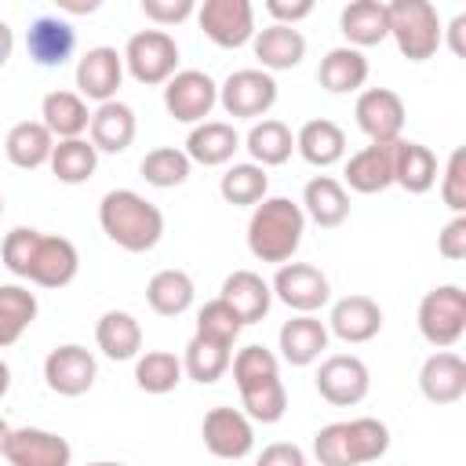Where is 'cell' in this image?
Masks as SVG:
<instances>
[{
    "label": "cell",
    "mask_w": 466,
    "mask_h": 466,
    "mask_svg": "<svg viewBox=\"0 0 466 466\" xmlns=\"http://www.w3.org/2000/svg\"><path fill=\"white\" fill-rule=\"evenodd\" d=\"M87 466H124V462H87Z\"/></svg>",
    "instance_id": "9f6ffc18"
},
{
    "label": "cell",
    "mask_w": 466,
    "mask_h": 466,
    "mask_svg": "<svg viewBox=\"0 0 466 466\" xmlns=\"http://www.w3.org/2000/svg\"><path fill=\"white\" fill-rule=\"evenodd\" d=\"M135 382H138V390L157 393V397L171 393L182 382V360L175 353H167V350H149L135 364Z\"/></svg>",
    "instance_id": "7bdbcfd3"
},
{
    "label": "cell",
    "mask_w": 466,
    "mask_h": 466,
    "mask_svg": "<svg viewBox=\"0 0 466 466\" xmlns=\"http://www.w3.org/2000/svg\"><path fill=\"white\" fill-rule=\"evenodd\" d=\"M4 459L11 466H69L73 462V448H69L66 437L51 433V430L22 426V430H7Z\"/></svg>",
    "instance_id": "4fadbf2b"
},
{
    "label": "cell",
    "mask_w": 466,
    "mask_h": 466,
    "mask_svg": "<svg viewBox=\"0 0 466 466\" xmlns=\"http://www.w3.org/2000/svg\"><path fill=\"white\" fill-rule=\"evenodd\" d=\"M255 58L262 62V69H295L306 55V36L295 25H266L255 36Z\"/></svg>",
    "instance_id": "4dcf8cb0"
},
{
    "label": "cell",
    "mask_w": 466,
    "mask_h": 466,
    "mask_svg": "<svg viewBox=\"0 0 466 466\" xmlns=\"http://www.w3.org/2000/svg\"><path fill=\"white\" fill-rule=\"evenodd\" d=\"M222 302L233 306V313L240 317V324H258L266 313H269V302H273V291L269 284L251 273V269H233L226 280H222Z\"/></svg>",
    "instance_id": "d4e9b609"
},
{
    "label": "cell",
    "mask_w": 466,
    "mask_h": 466,
    "mask_svg": "<svg viewBox=\"0 0 466 466\" xmlns=\"http://www.w3.org/2000/svg\"><path fill=\"white\" fill-rule=\"evenodd\" d=\"M317 80L331 95H350V91L364 87V80H368V58L357 47H331L320 58V66H317Z\"/></svg>",
    "instance_id": "d6a6232c"
},
{
    "label": "cell",
    "mask_w": 466,
    "mask_h": 466,
    "mask_svg": "<svg viewBox=\"0 0 466 466\" xmlns=\"http://www.w3.org/2000/svg\"><path fill=\"white\" fill-rule=\"evenodd\" d=\"M295 149L313 167H331L346 157V131L335 120H306L295 135Z\"/></svg>",
    "instance_id": "f546056e"
},
{
    "label": "cell",
    "mask_w": 466,
    "mask_h": 466,
    "mask_svg": "<svg viewBox=\"0 0 466 466\" xmlns=\"http://www.w3.org/2000/svg\"><path fill=\"white\" fill-rule=\"evenodd\" d=\"M419 331L433 350H451L466 331V291L459 284H437L419 302Z\"/></svg>",
    "instance_id": "8992f818"
},
{
    "label": "cell",
    "mask_w": 466,
    "mask_h": 466,
    "mask_svg": "<svg viewBox=\"0 0 466 466\" xmlns=\"http://www.w3.org/2000/svg\"><path fill=\"white\" fill-rule=\"evenodd\" d=\"M244 149L251 153V164L277 167V164H284L291 157L295 135H291V127L284 120H258V124H251V131L244 138Z\"/></svg>",
    "instance_id": "8d00e7d4"
},
{
    "label": "cell",
    "mask_w": 466,
    "mask_h": 466,
    "mask_svg": "<svg viewBox=\"0 0 466 466\" xmlns=\"http://www.w3.org/2000/svg\"><path fill=\"white\" fill-rule=\"evenodd\" d=\"M51 171L58 182L66 186H80L95 175L98 167V149L87 142V138H62L55 149H51Z\"/></svg>",
    "instance_id": "ab89813d"
},
{
    "label": "cell",
    "mask_w": 466,
    "mask_h": 466,
    "mask_svg": "<svg viewBox=\"0 0 466 466\" xmlns=\"http://www.w3.org/2000/svg\"><path fill=\"white\" fill-rule=\"evenodd\" d=\"M233 364V382L240 390L244 411L255 422H280L288 411V390L280 382V364L266 346H244L237 350Z\"/></svg>",
    "instance_id": "7a4b0ae2"
},
{
    "label": "cell",
    "mask_w": 466,
    "mask_h": 466,
    "mask_svg": "<svg viewBox=\"0 0 466 466\" xmlns=\"http://www.w3.org/2000/svg\"><path fill=\"white\" fill-rule=\"evenodd\" d=\"M462 33H466V15H455L451 18V25H448V44H451V51L462 58L466 55V44H462Z\"/></svg>",
    "instance_id": "816d5d0a"
},
{
    "label": "cell",
    "mask_w": 466,
    "mask_h": 466,
    "mask_svg": "<svg viewBox=\"0 0 466 466\" xmlns=\"http://www.w3.org/2000/svg\"><path fill=\"white\" fill-rule=\"evenodd\" d=\"M197 22L218 47H244L255 36V7L248 0H204L197 7Z\"/></svg>",
    "instance_id": "8fae6325"
},
{
    "label": "cell",
    "mask_w": 466,
    "mask_h": 466,
    "mask_svg": "<svg viewBox=\"0 0 466 466\" xmlns=\"http://www.w3.org/2000/svg\"><path fill=\"white\" fill-rule=\"evenodd\" d=\"M255 466H306V451L299 444L277 441V444H266L262 448V455L255 459Z\"/></svg>",
    "instance_id": "681fc988"
},
{
    "label": "cell",
    "mask_w": 466,
    "mask_h": 466,
    "mask_svg": "<svg viewBox=\"0 0 466 466\" xmlns=\"http://www.w3.org/2000/svg\"><path fill=\"white\" fill-rule=\"evenodd\" d=\"M36 237H40V229H29V226H18V229H11L7 237H4V266L15 273V277H25V269H29V255H33V248H36Z\"/></svg>",
    "instance_id": "bcb514c9"
},
{
    "label": "cell",
    "mask_w": 466,
    "mask_h": 466,
    "mask_svg": "<svg viewBox=\"0 0 466 466\" xmlns=\"http://www.w3.org/2000/svg\"><path fill=\"white\" fill-rule=\"evenodd\" d=\"M98 226L116 248H124L131 255H142V251L157 248L160 237H164L160 208L149 204L135 189H109L98 204Z\"/></svg>",
    "instance_id": "6da1fadb"
},
{
    "label": "cell",
    "mask_w": 466,
    "mask_h": 466,
    "mask_svg": "<svg viewBox=\"0 0 466 466\" xmlns=\"http://www.w3.org/2000/svg\"><path fill=\"white\" fill-rule=\"evenodd\" d=\"M328 328L331 335H339L342 342H368L382 331V309L375 299L368 295H346L331 306V317H328Z\"/></svg>",
    "instance_id": "7402d4cb"
},
{
    "label": "cell",
    "mask_w": 466,
    "mask_h": 466,
    "mask_svg": "<svg viewBox=\"0 0 466 466\" xmlns=\"http://www.w3.org/2000/svg\"><path fill=\"white\" fill-rule=\"evenodd\" d=\"M95 375H98L95 357L84 346H76V342L55 346L47 353V360H44V379H47V386L58 397H80V393H87L95 386Z\"/></svg>",
    "instance_id": "e0dca14e"
},
{
    "label": "cell",
    "mask_w": 466,
    "mask_h": 466,
    "mask_svg": "<svg viewBox=\"0 0 466 466\" xmlns=\"http://www.w3.org/2000/svg\"><path fill=\"white\" fill-rule=\"evenodd\" d=\"M73 47H76V33H73V25L66 18H58V15L33 18V25L25 33V51H29V58L36 66L55 69L73 55Z\"/></svg>",
    "instance_id": "44dd1931"
},
{
    "label": "cell",
    "mask_w": 466,
    "mask_h": 466,
    "mask_svg": "<svg viewBox=\"0 0 466 466\" xmlns=\"http://www.w3.org/2000/svg\"><path fill=\"white\" fill-rule=\"evenodd\" d=\"M306 233V215L295 200L288 197H266L255 204L251 222H248V248L258 262H291Z\"/></svg>",
    "instance_id": "3957f363"
},
{
    "label": "cell",
    "mask_w": 466,
    "mask_h": 466,
    "mask_svg": "<svg viewBox=\"0 0 466 466\" xmlns=\"http://www.w3.org/2000/svg\"><path fill=\"white\" fill-rule=\"evenodd\" d=\"M80 269V255L73 248V240L55 237V233H40L36 248L29 255V269L25 280L40 284V288H66Z\"/></svg>",
    "instance_id": "2e32d148"
},
{
    "label": "cell",
    "mask_w": 466,
    "mask_h": 466,
    "mask_svg": "<svg viewBox=\"0 0 466 466\" xmlns=\"http://www.w3.org/2000/svg\"><path fill=\"white\" fill-rule=\"evenodd\" d=\"M437 251H441L448 262H462V258H466V215H455V218L441 229Z\"/></svg>",
    "instance_id": "c3c4849f"
},
{
    "label": "cell",
    "mask_w": 466,
    "mask_h": 466,
    "mask_svg": "<svg viewBox=\"0 0 466 466\" xmlns=\"http://www.w3.org/2000/svg\"><path fill=\"white\" fill-rule=\"evenodd\" d=\"M193 11H197V4H193V0H142V15H146V18H153L157 25L186 22Z\"/></svg>",
    "instance_id": "7dc6e473"
},
{
    "label": "cell",
    "mask_w": 466,
    "mask_h": 466,
    "mask_svg": "<svg viewBox=\"0 0 466 466\" xmlns=\"http://www.w3.org/2000/svg\"><path fill=\"white\" fill-rule=\"evenodd\" d=\"M397 142H371V146L357 149L346 160V186L353 193H364V197L390 189L393 186V153H397Z\"/></svg>",
    "instance_id": "d6986e66"
},
{
    "label": "cell",
    "mask_w": 466,
    "mask_h": 466,
    "mask_svg": "<svg viewBox=\"0 0 466 466\" xmlns=\"http://www.w3.org/2000/svg\"><path fill=\"white\" fill-rule=\"evenodd\" d=\"M299 208H302V215L313 218L320 229H335V226H342L346 215H350V197H346L342 182H335L331 175H317V178L306 182Z\"/></svg>",
    "instance_id": "83f0119b"
},
{
    "label": "cell",
    "mask_w": 466,
    "mask_h": 466,
    "mask_svg": "<svg viewBox=\"0 0 466 466\" xmlns=\"http://www.w3.org/2000/svg\"><path fill=\"white\" fill-rule=\"evenodd\" d=\"M390 448V430L379 419H350L328 422L313 437V455L320 466H364L382 459Z\"/></svg>",
    "instance_id": "277c9868"
},
{
    "label": "cell",
    "mask_w": 466,
    "mask_h": 466,
    "mask_svg": "<svg viewBox=\"0 0 466 466\" xmlns=\"http://www.w3.org/2000/svg\"><path fill=\"white\" fill-rule=\"evenodd\" d=\"M240 328H244V324H240V317L233 313V306L222 302V299H211V302L200 306V313H197V331H193V335L215 339V342H222V346H233L237 335H240Z\"/></svg>",
    "instance_id": "ee69618b"
},
{
    "label": "cell",
    "mask_w": 466,
    "mask_h": 466,
    "mask_svg": "<svg viewBox=\"0 0 466 466\" xmlns=\"http://www.w3.org/2000/svg\"><path fill=\"white\" fill-rule=\"evenodd\" d=\"M269 291L295 313H313L331 299L328 277L309 262H284L269 284Z\"/></svg>",
    "instance_id": "7c38bea8"
},
{
    "label": "cell",
    "mask_w": 466,
    "mask_h": 466,
    "mask_svg": "<svg viewBox=\"0 0 466 466\" xmlns=\"http://www.w3.org/2000/svg\"><path fill=\"white\" fill-rule=\"evenodd\" d=\"M353 116H357V127L371 142H397L400 131H404V102L390 87H368V91H360V98L353 106Z\"/></svg>",
    "instance_id": "9a60e30c"
},
{
    "label": "cell",
    "mask_w": 466,
    "mask_h": 466,
    "mask_svg": "<svg viewBox=\"0 0 466 466\" xmlns=\"http://www.w3.org/2000/svg\"><path fill=\"white\" fill-rule=\"evenodd\" d=\"M266 189H269V175L266 167L258 164H233L222 178H218V193L226 204L233 208H248V204H262L266 200Z\"/></svg>",
    "instance_id": "60d3db41"
},
{
    "label": "cell",
    "mask_w": 466,
    "mask_h": 466,
    "mask_svg": "<svg viewBox=\"0 0 466 466\" xmlns=\"http://www.w3.org/2000/svg\"><path fill=\"white\" fill-rule=\"evenodd\" d=\"M339 25H342V36L350 40L346 47H357V51L375 47L390 36V11L379 0H353L342 7Z\"/></svg>",
    "instance_id": "4316f807"
},
{
    "label": "cell",
    "mask_w": 466,
    "mask_h": 466,
    "mask_svg": "<svg viewBox=\"0 0 466 466\" xmlns=\"http://www.w3.org/2000/svg\"><path fill=\"white\" fill-rule=\"evenodd\" d=\"M371 375L368 364L353 353H335L317 368V393L335 408H353L368 397Z\"/></svg>",
    "instance_id": "30bf717a"
},
{
    "label": "cell",
    "mask_w": 466,
    "mask_h": 466,
    "mask_svg": "<svg viewBox=\"0 0 466 466\" xmlns=\"http://www.w3.org/2000/svg\"><path fill=\"white\" fill-rule=\"evenodd\" d=\"M189 157L182 153V149H175V146H157V149H149L146 157H142V164H138V171H142V178L149 182V186H157V189H171V186H182L186 178H189Z\"/></svg>",
    "instance_id": "b9f144b4"
},
{
    "label": "cell",
    "mask_w": 466,
    "mask_h": 466,
    "mask_svg": "<svg viewBox=\"0 0 466 466\" xmlns=\"http://www.w3.org/2000/svg\"><path fill=\"white\" fill-rule=\"evenodd\" d=\"M87 131H91V146H95L98 153H124V149L135 142V131H138L135 109L124 106V102H116V98H113V102H102V106L91 113Z\"/></svg>",
    "instance_id": "cb8c5ba5"
},
{
    "label": "cell",
    "mask_w": 466,
    "mask_h": 466,
    "mask_svg": "<svg viewBox=\"0 0 466 466\" xmlns=\"http://www.w3.org/2000/svg\"><path fill=\"white\" fill-rule=\"evenodd\" d=\"M441 200L455 211V215H466V149H451L448 157V167L441 175Z\"/></svg>",
    "instance_id": "f6af8a7d"
},
{
    "label": "cell",
    "mask_w": 466,
    "mask_h": 466,
    "mask_svg": "<svg viewBox=\"0 0 466 466\" xmlns=\"http://www.w3.org/2000/svg\"><path fill=\"white\" fill-rule=\"evenodd\" d=\"M240 149V135L233 124L226 120H204L189 131L186 138V157L189 164H204V167H218V164H229L233 153Z\"/></svg>",
    "instance_id": "603a6c76"
},
{
    "label": "cell",
    "mask_w": 466,
    "mask_h": 466,
    "mask_svg": "<svg viewBox=\"0 0 466 466\" xmlns=\"http://www.w3.org/2000/svg\"><path fill=\"white\" fill-rule=\"evenodd\" d=\"M40 124L51 131V138H80L91 124V113H87V102L76 95V91H47L44 102H40Z\"/></svg>",
    "instance_id": "f1b7e54d"
},
{
    "label": "cell",
    "mask_w": 466,
    "mask_h": 466,
    "mask_svg": "<svg viewBox=\"0 0 466 466\" xmlns=\"http://www.w3.org/2000/svg\"><path fill=\"white\" fill-rule=\"evenodd\" d=\"M193 295H197V288H193L189 273H182V269H160L146 284V302L160 317H182L193 306Z\"/></svg>",
    "instance_id": "d590c367"
},
{
    "label": "cell",
    "mask_w": 466,
    "mask_h": 466,
    "mask_svg": "<svg viewBox=\"0 0 466 466\" xmlns=\"http://www.w3.org/2000/svg\"><path fill=\"white\" fill-rule=\"evenodd\" d=\"M277 342H280V357H284L288 364L306 368V364H313V360L328 350V328H324V320H317L313 313H299V317L284 320Z\"/></svg>",
    "instance_id": "484cf974"
},
{
    "label": "cell",
    "mask_w": 466,
    "mask_h": 466,
    "mask_svg": "<svg viewBox=\"0 0 466 466\" xmlns=\"http://www.w3.org/2000/svg\"><path fill=\"white\" fill-rule=\"evenodd\" d=\"M11 47H15V33H11L7 22H0V66L11 58Z\"/></svg>",
    "instance_id": "f5cc1de1"
},
{
    "label": "cell",
    "mask_w": 466,
    "mask_h": 466,
    "mask_svg": "<svg viewBox=\"0 0 466 466\" xmlns=\"http://www.w3.org/2000/svg\"><path fill=\"white\" fill-rule=\"evenodd\" d=\"M218 102L229 116H240V120L266 116L277 102V80L266 69H237L218 87Z\"/></svg>",
    "instance_id": "9c48e42d"
},
{
    "label": "cell",
    "mask_w": 466,
    "mask_h": 466,
    "mask_svg": "<svg viewBox=\"0 0 466 466\" xmlns=\"http://www.w3.org/2000/svg\"><path fill=\"white\" fill-rule=\"evenodd\" d=\"M124 69L146 87L167 84L178 73V44H175V36H167L164 29L135 33L127 40V47H124Z\"/></svg>",
    "instance_id": "52a82bcc"
},
{
    "label": "cell",
    "mask_w": 466,
    "mask_h": 466,
    "mask_svg": "<svg viewBox=\"0 0 466 466\" xmlns=\"http://www.w3.org/2000/svg\"><path fill=\"white\" fill-rule=\"evenodd\" d=\"M124 80V55L116 47H87L76 62V87H80V98H95L98 106L102 102H113L116 87Z\"/></svg>",
    "instance_id": "ac0fdd59"
},
{
    "label": "cell",
    "mask_w": 466,
    "mask_h": 466,
    "mask_svg": "<svg viewBox=\"0 0 466 466\" xmlns=\"http://www.w3.org/2000/svg\"><path fill=\"white\" fill-rule=\"evenodd\" d=\"M266 11L277 18V25H295L313 15V0H266Z\"/></svg>",
    "instance_id": "f907efd6"
},
{
    "label": "cell",
    "mask_w": 466,
    "mask_h": 466,
    "mask_svg": "<svg viewBox=\"0 0 466 466\" xmlns=\"http://www.w3.org/2000/svg\"><path fill=\"white\" fill-rule=\"evenodd\" d=\"M51 149H55V138H51V131H47L40 120H22V124H15V127L7 131V138H4L7 160H11L15 167H22V171H33V167L47 164V160H51Z\"/></svg>",
    "instance_id": "836d02e7"
},
{
    "label": "cell",
    "mask_w": 466,
    "mask_h": 466,
    "mask_svg": "<svg viewBox=\"0 0 466 466\" xmlns=\"http://www.w3.org/2000/svg\"><path fill=\"white\" fill-rule=\"evenodd\" d=\"M229 360H233L229 346L204 339V335H193L186 342V353H182V375H189L200 386H211L229 371Z\"/></svg>",
    "instance_id": "74e56055"
},
{
    "label": "cell",
    "mask_w": 466,
    "mask_h": 466,
    "mask_svg": "<svg viewBox=\"0 0 466 466\" xmlns=\"http://www.w3.org/2000/svg\"><path fill=\"white\" fill-rule=\"evenodd\" d=\"M218 102V84L204 69H178L164 84V109L182 124H204Z\"/></svg>",
    "instance_id": "ba28073f"
},
{
    "label": "cell",
    "mask_w": 466,
    "mask_h": 466,
    "mask_svg": "<svg viewBox=\"0 0 466 466\" xmlns=\"http://www.w3.org/2000/svg\"><path fill=\"white\" fill-rule=\"evenodd\" d=\"M393 182L408 193H430L433 182H437V157L430 146L422 142H408L400 138L397 142V153H393Z\"/></svg>",
    "instance_id": "1f68e13d"
},
{
    "label": "cell",
    "mask_w": 466,
    "mask_h": 466,
    "mask_svg": "<svg viewBox=\"0 0 466 466\" xmlns=\"http://www.w3.org/2000/svg\"><path fill=\"white\" fill-rule=\"evenodd\" d=\"M7 390H11V368H7L4 360H0V397H4Z\"/></svg>",
    "instance_id": "db71d44e"
},
{
    "label": "cell",
    "mask_w": 466,
    "mask_h": 466,
    "mask_svg": "<svg viewBox=\"0 0 466 466\" xmlns=\"http://www.w3.org/2000/svg\"><path fill=\"white\" fill-rule=\"evenodd\" d=\"M95 342H98V350H102L109 360H131V357H138V350H142V328H138V320H135L131 313L109 309V313H102L98 324H95Z\"/></svg>",
    "instance_id": "e575fe53"
},
{
    "label": "cell",
    "mask_w": 466,
    "mask_h": 466,
    "mask_svg": "<svg viewBox=\"0 0 466 466\" xmlns=\"http://www.w3.org/2000/svg\"><path fill=\"white\" fill-rule=\"evenodd\" d=\"M36 320V295L22 284H0V350L15 346Z\"/></svg>",
    "instance_id": "f35d334b"
},
{
    "label": "cell",
    "mask_w": 466,
    "mask_h": 466,
    "mask_svg": "<svg viewBox=\"0 0 466 466\" xmlns=\"http://www.w3.org/2000/svg\"><path fill=\"white\" fill-rule=\"evenodd\" d=\"M200 437H204V448L215 455V459H244L251 448H255V430H251V419L237 408H211L204 415V426H200Z\"/></svg>",
    "instance_id": "5bb4252c"
},
{
    "label": "cell",
    "mask_w": 466,
    "mask_h": 466,
    "mask_svg": "<svg viewBox=\"0 0 466 466\" xmlns=\"http://www.w3.org/2000/svg\"><path fill=\"white\" fill-rule=\"evenodd\" d=\"M390 11V36L397 40V51L408 62H426L441 47V18L430 0H393L386 4Z\"/></svg>",
    "instance_id": "5b68a950"
},
{
    "label": "cell",
    "mask_w": 466,
    "mask_h": 466,
    "mask_svg": "<svg viewBox=\"0 0 466 466\" xmlns=\"http://www.w3.org/2000/svg\"><path fill=\"white\" fill-rule=\"evenodd\" d=\"M419 390L433 404H455L466 393V360L451 350H437L419 368Z\"/></svg>",
    "instance_id": "ffe728a7"
},
{
    "label": "cell",
    "mask_w": 466,
    "mask_h": 466,
    "mask_svg": "<svg viewBox=\"0 0 466 466\" xmlns=\"http://www.w3.org/2000/svg\"><path fill=\"white\" fill-rule=\"evenodd\" d=\"M4 437H7V422L0 419V455H4Z\"/></svg>",
    "instance_id": "11a10c76"
},
{
    "label": "cell",
    "mask_w": 466,
    "mask_h": 466,
    "mask_svg": "<svg viewBox=\"0 0 466 466\" xmlns=\"http://www.w3.org/2000/svg\"><path fill=\"white\" fill-rule=\"evenodd\" d=\"M0 215H4V197H0Z\"/></svg>",
    "instance_id": "6f0895ef"
}]
</instances>
